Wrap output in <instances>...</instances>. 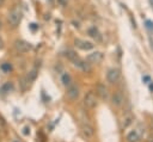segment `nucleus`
<instances>
[{
  "label": "nucleus",
  "instance_id": "nucleus-1",
  "mask_svg": "<svg viewBox=\"0 0 153 142\" xmlns=\"http://www.w3.org/2000/svg\"><path fill=\"white\" fill-rule=\"evenodd\" d=\"M22 18H23V12L19 7H13L7 16V22L9 24L12 28H17L19 25V23L22 22Z\"/></svg>",
  "mask_w": 153,
  "mask_h": 142
},
{
  "label": "nucleus",
  "instance_id": "nucleus-2",
  "mask_svg": "<svg viewBox=\"0 0 153 142\" xmlns=\"http://www.w3.org/2000/svg\"><path fill=\"white\" fill-rule=\"evenodd\" d=\"M14 49L20 54H25L32 49V45L24 39H17L14 42Z\"/></svg>",
  "mask_w": 153,
  "mask_h": 142
},
{
  "label": "nucleus",
  "instance_id": "nucleus-3",
  "mask_svg": "<svg viewBox=\"0 0 153 142\" xmlns=\"http://www.w3.org/2000/svg\"><path fill=\"white\" fill-rule=\"evenodd\" d=\"M73 65H74L78 69H80L81 72H84V73H90L91 70H92L91 63L87 61V60H83V59L77 57V59L73 61Z\"/></svg>",
  "mask_w": 153,
  "mask_h": 142
},
{
  "label": "nucleus",
  "instance_id": "nucleus-4",
  "mask_svg": "<svg viewBox=\"0 0 153 142\" xmlns=\"http://www.w3.org/2000/svg\"><path fill=\"white\" fill-rule=\"evenodd\" d=\"M84 105L87 109H95L97 106V98L93 92H87L84 97Z\"/></svg>",
  "mask_w": 153,
  "mask_h": 142
},
{
  "label": "nucleus",
  "instance_id": "nucleus-5",
  "mask_svg": "<svg viewBox=\"0 0 153 142\" xmlns=\"http://www.w3.org/2000/svg\"><path fill=\"white\" fill-rule=\"evenodd\" d=\"M120 77H121V74H120V70H119L117 68H111V69H109L108 73H106V80H108L109 84H111V85L119 82Z\"/></svg>",
  "mask_w": 153,
  "mask_h": 142
},
{
  "label": "nucleus",
  "instance_id": "nucleus-6",
  "mask_svg": "<svg viewBox=\"0 0 153 142\" xmlns=\"http://www.w3.org/2000/svg\"><path fill=\"white\" fill-rule=\"evenodd\" d=\"M79 94H80V88L77 84H71L67 87V97L71 100H77L79 98Z\"/></svg>",
  "mask_w": 153,
  "mask_h": 142
},
{
  "label": "nucleus",
  "instance_id": "nucleus-7",
  "mask_svg": "<svg viewBox=\"0 0 153 142\" xmlns=\"http://www.w3.org/2000/svg\"><path fill=\"white\" fill-rule=\"evenodd\" d=\"M74 44L77 45V48H79L81 50H91L93 48V44L91 42L81 39V38H75L74 39Z\"/></svg>",
  "mask_w": 153,
  "mask_h": 142
},
{
  "label": "nucleus",
  "instance_id": "nucleus-8",
  "mask_svg": "<svg viewBox=\"0 0 153 142\" xmlns=\"http://www.w3.org/2000/svg\"><path fill=\"white\" fill-rule=\"evenodd\" d=\"M103 57H104V55L101 52H93V53L87 55L86 60L89 61L91 65H98V63H101L103 61Z\"/></svg>",
  "mask_w": 153,
  "mask_h": 142
},
{
  "label": "nucleus",
  "instance_id": "nucleus-9",
  "mask_svg": "<svg viewBox=\"0 0 153 142\" xmlns=\"http://www.w3.org/2000/svg\"><path fill=\"white\" fill-rule=\"evenodd\" d=\"M111 103H113V105L114 106H121L123 103H124V97H123V94H122V92H120V91H116L113 96H111Z\"/></svg>",
  "mask_w": 153,
  "mask_h": 142
},
{
  "label": "nucleus",
  "instance_id": "nucleus-10",
  "mask_svg": "<svg viewBox=\"0 0 153 142\" xmlns=\"http://www.w3.org/2000/svg\"><path fill=\"white\" fill-rule=\"evenodd\" d=\"M81 134L84 135V137L90 138V137H92L95 135V129H93L92 126L87 124V123H84V124H81Z\"/></svg>",
  "mask_w": 153,
  "mask_h": 142
},
{
  "label": "nucleus",
  "instance_id": "nucleus-11",
  "mask_svg": "<svg viewBox=\"0 0 153 142\" xmlns=\"http://www.w3.org/2000/svg\"><path fill=\"white\" fill-rule=\"evenodd\" d=\"M87 34L91 38H93L96 42H102L103 41V36L102 34L99 32V30L96 28V27H91L89 30H87Z\"/></svg>",
  "mask_w": 153,
  "mask_h": 142
},
{
  "label": "nucleus",
  "instance_id": "nucleus-12",
  "mask_svg": "<svg viewBox=\"0 0 153 142\" xmlns=\"http://www.w3.org/2000/svg\"><path fill=\"white\" fill-rule=\"evenodd\" d=\"M97 94L101 97V99L106 100L109 98V90H108V87L105 85H103V84H99L97 86Z\"/></svg>",
  "mask_w": 153,
  "mask_h": 142
},
{
  "label": "nucleus",
  "instance_id": "nucleus-13",
  "mask_svg": "<svg viewBox=\"0 0 153 142\" xmlns=\"http://www.w3.org/2000/svg\"><path fill=\"white\" fill-rule=\"evenodd\" d=\"M36 78H37V69H36V68H34V69H31L30 72L27 74V77L23 79V82H24V84H27V85L32 84V82L36 80Z\"/></svg>",
  "mask_w": 153,
  "mask_h": 142
},
{
  "label": "nucleus",
  "instance_id": "nucleus-14",
  "mask_svg": "<svg viewBox=\"0 0 153 142\" xmlns=\"http://www.w3.org/2000/svg\"><path fill=\"white\" fill-rule=\"evenodd\" d=\"M61 82H62V85H63V86L68 87L71 84H73L72 77H71V75H70L67 72H63V73L61 74Z\"/></svg>",
  "mask_w": 153,
  "mask_h": 142
},
{
  "label": "nucleus",
  "instance_id": "nucleus-15",
  "mask_svg": "<svg viewBox=\"0 0 153 142\" xmlns=\"http://www.w3.org/2000/svg\"><path fill=\"white\" fill-rule=\"evenodd\" d=\"M62 55H63L65 57H66L67 60L72 61V62L78 57L77 53H75L74 50H72V49H66V50H63V52H62Z\"/></svg>",
  "mask_w": 153,
  "mask_h": 142
},
{
  "label": "nucleus",
  "instance_id": "nucleus-16",
  "mask_svg": "<svg viewBox=\"0 0 153 142\" xmlns=\"http://www.w3.org/2000/svg\"><path fill=\"white\" fill-rule=\"evenodd\" d=\"M140 140V134L138 133V130H133L127 135V141L128 142H138Z\"/></svg>",
  "mask_w": 153,
  "mask_h": 142
},
{
  "label": "nucleus",
  "instance_id": "nucleus-17",
  "mask_svg": "<svg viewBox=\"0 0 153 142\" xmlns=\"http://www.w3.org/2000/svg\"><path fill=\"white\" fill-rule=\"evenodd\" d=\"M133 120H134V118H133L132 115L126 116V117H124V120H123V123H122V127H123V128H127L128 126H130V124L133 123Z\"/></svg>",
  "mask_w": 153,
  "mask_h": 142
},
{
  "label": "nucleus",
  "instance_id": "nucleus-18",
  "mask_svg": "<svg viewBox=\"0 0 153 142\" xmlns=\"http://www.w3.org/2000/svg\"><path fill=\"white\" fill-rule=\"evenodd\" d=\"M12 88H13V85H12V82H10V81H9V82H6V84L1 87L3 92H10Z\"/></svg>",
  "mask_w": 153,
  "mask_h": 142
},
{
  "label": "nucleus",
  "instance_id": "nucleus-19",
  "mask_svg": "<svg viewBox=\"0 0 153 142\" xmlns=\"http://www.w3.org/2000/svg\"><path fill=\"white\" fill-rule=\"evenodd\" d=\"M1 69L4 70V72H6V73H7V72H10V70L12 69V66H11L9 62H5V63H3V65H1Z\"/></svg>",
  "mask_w": 153,
  "mask_h": 142
},
{
  "label": "nucleus",
  "instance_id": "nucleus-20",
  "mask_svg": "<svg viewBox=\"0 0 153 142\" xmlns=\"http://www.w3.org/2000/svg\"><path fill=\"white\" fill-rule=\"evenodd\" d=\"M146 27H147V29L153 30V22L152 20H146Z\"/></svg>",
  "mask_w": 153,
  "mask_h": 142
},
{
  "label": "nucleus",
  "instance_id": "nucleus-21",
  "mask_svg": "<svg viewBox=\"0 0 153 142\" xmlns=\"http://www.w3.org/2000/svg\"><path fill=\"white\" fill-rule=\"evenodd\" d=\"M142 81H145L146 84H149V82H152V81H151V78H149L148 75H145V77H142Z\"/></svg>",
  "mask_w": 153,
  "mask_h": 142
},
{
  "label": "nucleus",
  "instance_id": "nucleus-22",
  "mask_svg": "<svg viewBox=\"0 0 153 142\" xmlns=\"http://www.w3.org/2000/svg\"><path fill=\"white\" fill-rule=\"evenodd\" d=\"M6 3V0H0V7L1 6H4V4Z\"/></svg>",
  "mask_w": 153,
  "mask_h": 142
},
{
  "label": "nucleus",
  "instance_id": "nucleus-23",
  "mask_svg": "<svg viewBox=\"0 0 153 142\" xmlns=\"http://www.w3.org/2000/svg\"><path fill=\"white\" fill-rule=\"evenodd\" d=\"M3 45H4V41H3L1 38H0V49L3 48Z\"/></svg>",
  "mask_w": 153,
  "mask_h": 142
},
{
  "label": "nucleus",
  "instance_id": "nucleus-24",
  "mask_svg": "<svg viewBox=\"0 0 153 142\" xmlns=\"http://www.w3.org/2000/svg\"><path fill=\"white\" fill-rule=\"evenodd\" d=\"M29 133H30V129H28V128H25V129H24V134L27 135V134H29Z\"/></svg>",
  "mask_w": 153,
  "mask_h": 142
},
{
  "label": "nucleus",
  "instance_id": "nucleus-25",
  "mask_svg": "<svg viewBox=\"0 0 153 142\" xmlns=\"http://www.w3.org/2000/svg\"><path fill=\"white\" fill-rule=\"evenodd\" d=\"M149 90L153 92V84H151V85H149Z\"/></svg>",
  "mask_w": 153,
  "mask_h": 142
},
{
  "label": "nucleus",
  "instance_id": "nucleus-26",
  "mask_svg": "<svg viewBox=\"0 0 153 142\" xmlns=\"http://www.w3.org/2000/svg\"><path fill=\"white\" fill-rule=\"evenodd\" d=\"M149 142H153V137H151V138H149Z\"/></svg>",
  "mask_w": 153,
  "mask_h": 142
},
{
  "label": "nucleus",
  "instance_id": "nucleus-27",
  "mask_svg": "<svg viewBox=\"0 0 153 142\" xmlns=\"http://www.w3.org/2000/svg\"><path fill=\"white\" fill-rule=\"evenodd\" d=\"M1 25H3V24H1V20H0V29H1Z\"/></svg>",
  "mask_w": 153,
  "mask_h": 142
},
{
  "label": "nucleus",
  "instance_id": "nucleus-28",
  "mask_svg": "<svg viewBox=\"0 0 153 142\" xmlns=\"http://www.w3.org/2000/svg\"><path fill=\"white\" fill-rule=\"evenodd\" d=\"M152 126H153V122H152Z\"/></svg>",
  "mask_w": 153,
  "mask_h": 142
}]
</instances>
